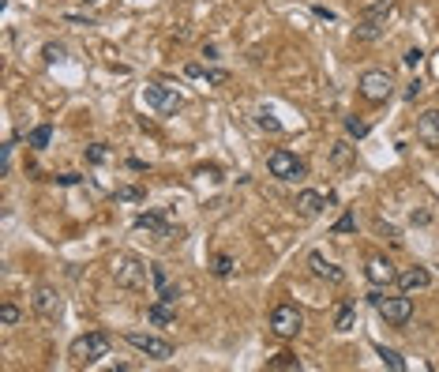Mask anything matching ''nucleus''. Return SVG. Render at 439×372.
<instances>
[{
    "mask_svg": "<svg viewBox=\"0 0 439 372\" xmlns=\"http://www.w3.org/2000/svg\"><path fill=\"white\" fill-rule=\"evenodd\" d=\"M395 12H398V0H376L372 8H364V15H361V23H357V31H353V38H357V42H376V38H383L387 23L395 19Z\"/></svg>",
    "mask_w": 439,
    "mask_h": 372,
    "instance_id": "1",
    "label": "nucleus"
},
{
    "mask_svg": "<svg viewBox=\"0 0 439 372\" xmlns=\"http://www.w3.org/2000/svg\"><path fill=\"white\" fill-rule=\"evenodd\" d=\"M109 275H113V282L124 286V290H147L151 267H147L139 256H132V252H117L113 259H109Z\"/></svg>",
    "mask_w": 439,
    "mask_h": 372,
    "instance_id": "2",
    "label": "nucleus"
},
{
    "mask_svg": "<svg viewBox=\"0 0 439 372\" xmlns=\"http://www.w3.org/2000/svg\"><path fill=\"white\" fill-rule=\"evenodd\" d=\"M68 353H72V361H76V365H94V361L109 357V334L106 331L79 334V339L68 346Z\"/></svg>",
    "mask_w": 439,
    "mask_h": 372,
    "instance_id": "3",
    "label": "nucleus"
},
{
    "mask_svg": "<svg viewBox=\"0 0 439 372\" xmlns=\"http://www.w3.org/2000/svg\"><path fill=\"white\" fill-rule=\"evenodd\" d=\"M143 102L154 109L158 117H169V113H176V109L184 106V95L176 87H162V83H147L143 87Z\"/></svg>",
    "mask_w": 439,
    "mask_h": 372,
    "instance_id": "4",
    "label": "nucleus"
},
{
    "mask_svg": "<svg viewBox=\"0 0 439 372\" xmlns=\"http://www.w3.org/2000/svg\"><path fill=\"white\" fill-rule=\"evenodd\" d=\"M301 327H304V316H301L297 305L282 301V305H274V309H270V331H274L278 339H297Z\"/></svg>",
    "mask_w": 439,
    "mask_h": 372,
    "instance_id": "5",
    "label": "nucleus"
},
{
    "mask_svg": "<svg viewBox=\"0 0 439 372\" xmlns=\"http://www.w3.org/2000/svg\"><path fill=\"white\" fill-rule=\"evenodd\" d=\"M357 90H361V98H368V102H387L390 95H395V76L383 72V68H368L361 76Z\"/></svg>",
    "mask_w": 439,
    "mask_h": 372,
    "instance_id": "6",
    "label": "nucleus"
},
{
    "mask_svg": "<svg viewBox=\"0 0 439 372\" xmlns=\"http://www.w3.org/2000/svg\"><path fill=\"white\" fill-rule=\"evenodd\" d=\"M124 339H128V346H135L143 357H151V361H169L173 357V342L158 339V334H139V331H132V334H124Z\"/></svg>",
    "mask_w": 439,
    "mask_h": 372,
    "instance_id": "7",
    "label": "nucleus"
},
{
    "mask_svg": "<svg viewBox=\"0 0 439 372\" xmlns=\"http://www.w3.org/2000/svg\"><path fill=\"white\" fill-rule=\"evenodd\" d=\"M267 170H270V177H278V181H301L304 162L297 154H289V151H274L267 158Z\"/></svg>",
    "mask_w": 439,
    "mask_h": 372,
    "instance_id": "8",
    "label": "nucleus"
},
{
    "mask_svg": "<svg viewBox=\"0 0 439 372\" xmlns=\"http://www.w3.org/2000/svg\"><path fill=\"white\" fill-rule=\"evenodd\" d=\"M379 316L390 323V327H406V323L413 320V301H409V293L383 297V301H379Z\"/></svg>",
    "mask_w": 439,
    "mask_h": 372,
    "instance_id": "9",
    "label": "nucleus"
},
{
    "mask_svg": "<svg viewBox=\"0 0 439 372\" xmlns=\"http://www.w3.org/2000/svg\"><path fill=\"white\" fill-rule=\"evenodd\" d=\"M417 139L428 151H439V109H424L417 117Z\"/></svg>",
    "mask_w": 439,
    "mask_h": 372,
    "instance_id": "10",
    "label": "nucleus"
},
{
    "mask_svg": "<svg viewBox=\"0 0 439 372\" xmlns=\"http://www.w3.org/2000/svg\"><path fill=\"white\" fill-rule=\"evenodd\" d=\"M395 282H398L401 293H420V290L432 286V271H428V267H406V271H398Z\"/></svg>",
    "mask_w": 439,
    "mask_h": 372,
    "instance_id": "11",
    "label": "nucleus"
},
{
    "mask_svg": "<svg viewBox=\"0 0 439 372\" xmlns=\"http://www.w3.org/2000/svg\"><path fill=\"white\" fill-rule=\"evenodd\" d=\"M398 278V271H395V264H390L387 256H372L368 259V282L372 286H390Z\"/></svg>",
    "mask_w": 439,
    "mask_h": 372,
    "instance_id": "12",
    "label": "nucleus"
},
{
    "mask_svg": "<svg viewBox=\"0 0 439 372\" xmlns=\"http://www.w3.org/2000/svg\"><path fill=\"white\" fill-rule=\"evenodd\" d=\"M34 309L42 316H49V320H57L60 316V293L53 290V286H38V290H34Z\"/></svg>",
    "mask_w": 439,
    "mask_h": 372,
    "instance_id": "13",
    "label": "nucleus"
},
{
    "mask_svg": "<svg viewBox=\"0 0 439 372\" xmlns=\"http://www.w3.org/2000/svg\"><path fill=\"white\" fill-rule=\"evenodd\" d=\"M308 267H312L315 278H326V282H342V278H345L338 267L331 264V259H323V252H312V256H308Z\"/></svg>",
    "mask_w": 439,
    "mask_h": 372,
    "instance_id": "14",
    "label": "nucleus"
},
{
    "mask_svg": "<svg viewBox=\"0 0 439 372\" xmlns=\"http://www.w3.org/2000/svg\"><path fill=\"white\" fill-rule=\"evenodd\" d=\"M323 207H326V200L320 196V192H312V188H304L301 196H297V211H301L304 218H315Z\"/></svg>",
    "mask_w": 439,
    "mask_h": 372,
    "instance_id": "15",
    "label": "nucleus"
},
{
    "mask_svg": "<svg viewBox=\"0 0 439 372\" xmlns=\"http://www.w3.org/2000/svg\"><path fill=\"white\" fill-rule=\"evenodd\" d=\"M135 229H147V234H154V237H169V226H165V218L154 215V211H143V215H135Z\"/></svg>",
    "mask_w": 439,
    "mask_h": 372,
    "instance_id": "16",
    "label": "nucleus"
},
{
    "mask_svg": "<svg viewBox=\"0 0 439 372\" xmlns=\"http://www.w3.org/2000/svg\"><path fill=\"white\" fill-rule=\"evenodd\" d=\"M353 323H357V305L353 301H342L338 309H334V331H353Z\"/></svg>",
    "mask_w": 439,
    "mask_h": 372,
    "instance_id": "17",
    "label": "nucleus"
},
{
    "mask_svg": "<svg viewBox=\"0 0 439 372\" xmlns=\"http://www.w3.org/2000/svg\"><path fill=\"white\" fill-rule=\"evenodd\" d=\"M147 320H151V323H158V327H169V323L176 320V312H173V305L154 301L151 309H147Z\"/></svg>",
    "mask_w": 439,
    "mask_h": 372,
    "instance_id": "18",
    "label": "nucleus"
},
{
    "mask_svg": "<svg viewBox=\"0 0 439 372\" xmlns=\"http://www.w3.org/2000/svg\"><path fill=\"white\" fill-rule=\"evenodd\" d=\"M267 369L270 372H293V369H301V357H293V353H278V357L267 361Z\"/></svg>",
    "mask_w": 439,
    "mask_h": 372,
    "instance_id": "19",
    "label": "nucleus"
},
{
    "mask_svg": "<svg viewBox=\"0 0 439 372\" xmlns=\"http://www.w3.org/2000/svg\"><path fill=\"white\" fill-rule=\"evenodd\" d=\"M376 353H379V361H383V365H387L390 372H406V361H401V353H398V350L376 346Z\"/></svg>",
    "mask_w": 439,
    "mask_h": 372,
    "instance_id": "20",
    "label": "nucleus"
},
{
    "mask_svg": "<svg viewBox=\"0 0 439 372\" xmlns=\"http://www.w3.org/2000/svg\"><path fill=\"white\" fill-rule=\"evenodd\" d=\"M49 139H53V128L49 124H38L31 136H26V143H31V147H49Z\"/></svg>",
    "mask_w": 439,
    "mask_h": 372,
    "instance_id": "21",
    "label": "nucleus"
},
{
    "mask_svg": "<svg viewBox=\"0 0 439 372\" xmlns=\"http://www.w3.org/2000/svg\"><path fill=\"white\" fill-rule=\"evenodd\" d=\"M117 200H124V203H143L147 192L135 188V184H124V188H117Z\"/></svg>",
    "mask_w": 439,
    "mask_h": 372,
    "instance_id": "22",
    "label": "nucleus"
},
{
    "mask_svg": "<svg viewBox=\"0 0 439 372\" xmlns=\"http://www.w3.org/2000/svg\"><path fill=\"white\" fill-rule=\"evenodd\" d=\"M0 323H4V327H15V323H19V309H15L12 301L0 305Z\"/></svg>",
    "mask_w": 439,
    "mask_h": 372,
    "instance_id": "23",
    "label": "nucleus"
},
{
    "mask_svg": "<svg viewBox=\"0 0 439 372\" xmlns=\"http://www.w3.org/2000/svg\"><path fill=\"white\" fill-rule=\"evenodd\" d=\"M106 158H109V147H106V143H90V147H87V162H90V165H101Z\"/></svg>",
    "mask_w": 439,
    "mask_h": 372,
    "instance_id": "24",
    "label": "nucleus"
},
{
    "mask_svg": "<svg viewBox=\"0 0 439 372\" xmlns=\"http://www.w3.org/2000/svg\"><path fill=\"white\" fill-rule=\"evenodd\" d=\"M203 79H207L210 87H226V83H229V72H226V68H207V72H203Z\"/></svg>",
    "mask_w": 439,
    "mask_h": 372,
    "instance_id": "25",
    "label": "nucleus"
},
{
    "mask_svg": "<svg viewBox=\"0 0 439 372\" xmlns=\"http://www.w3.org/2000/svg\"><path fill=\"white\" fill-rule=\"evenodd\" d=\"M353 229H357V215H353V211H345V215L334 222V234H353Z\"/></svg>",
    "mask_w": 439,
    "mask_h": 372,
    "instance_id": "26",
    "label": "nucleus"
},
{
    "mask_svg": "<svg viewBox=\"0 0 439 372\" xmlns=\"http://www.w3.org/2000/svg\"><path fill=\"white\" fill-rule=\"evenodd\" d=\"M151 282H154V290H165V286H169V275H165L162 264H151Z\"/></svg>",
    "mask_w": 439,
    "mask_h": 372,
    "instance_id": "27",
    "label": "nucleus"
},
{
    "mask_svg": "<svg viewBox=\"0 0 439 372\" xmlns=\"http://www.w3.org/2000/svg\"><path fill=\"white\" fill-rule=\"evenodd\" d=\"M345 132H349L353 139L368 136V120H357V117H349V120H345Z\"/></svg>",
    "mask_w": 439,
    "mask_h": 372,
    "instance_id": "28",
    "label": "nucleus"
},
{
    "mask_svg": "<svg viewBox=\"0 0 439 372\" xmlns=\"http://www.w3.org/2000/svg\"><path fill=\"white\" fill-rule=\"evenodd\" d=\"M214 275H218V278H229V275H233V256H218V259H214Z\"/></svg>",
    "mask_w": 439,
    "mask_h": 372,
    "instance_id": "29",
    "label": "nucleus"
},
{
    "mask_svg": "<svg viewBox=\"0 0 439 372\" xmlns=\"http://www.w3.org/2000/svg\"><path fill=\"white\" fill-rule=\"evenodd\" d=\"M176 297H181V286H165V290H158V301H165V305H176Z\"/></svg>",
    "mask_w": 439,
    "mask_h": 372,
    "instance_id": "30",
    "label": "nucleus"
},
{
    "mask_svg": "<svg viewBox=\"0 0 439 372\" xmlns=\"http://www.w3.org/2000/svg\"><path fill=\"white\" fill-rule=\"evenodd\" d=\"M42 53H45V60H49V64H57V60H64V45H53V42H49V45H45V49H42Z\"/></svg>",
    "mask_w": 439,
    "mask_h": 372,
    "instance_id": "31",
    "label": "nucleus"
},
{
    "mask_svg": "<svg viewBox=\"0 0 439 372\" xmlns=\"http://www.w3.org/2000/svg\"><path fill=\"white\" fill-rule=\"evenodd\" d=\"M256 120H259V128H267V132H278V128H282V124H278V120H274V117H270V113H267V109H263V113H259Z\"/></svg>",
    "mask_w": 439,
    "mask_h": 372,
    "instance_id": "32",
    "label": "nucleus"
},
{
    "mask_svg": "<svg viewBox=\"0 0 439 372\" xmlns=\"http://www.w3.org/2000/svg\"><path fill=\"white\" fill-rule=\"evenodd\" d=\"M379 234L387 237L390 245H398V241H401V237H398V229H395V226H387V222H379Z\"/></svg>",
    "mask_w": 439,
    "mask_h": 372,
    "instance_id": "33",
    "label": "nucleus"
},
{
    "mask_svg": "<svg viewBox=\"0 0 439 372\" xmlns=\"http://www.w3.org/2000/svg\"><path fill=\"white\" fill-rule=\"evenodd\" d=\"M401 60H406L409 68H417V64L424 60V53H420V49H406V57H401Z\"/></svg>",
    "mask_w": 439,
    "mask_h": 372,
    "instance_id": "34",
    "label": "nucleus"
},
{
    "mask_svg": "<svg viewBox=\"0 0 439 372\" xmlns=\"http://www.w3.org/2000/svg\"><path fill=\"white\" fill-rule=\"evenodd\" d=\"M349 147H345V143H338V151H334V165H345V162H349Z\"/></svg>",
    "mask_w": 439,
    "mask_h": 372,
    "instance_id": "35",
    "label": "nucleus"
},
{
    "mask_svg": "<svg viewBox=\"0 0 439 372\" xmlns=\"http://www.w3.org/2000/svg\"><path fill=\"white\" fill-rule=\"evenodd\" d=\"M312 15H315V19H326V23L334 19V12H331V8H323V4H315V8H312Z\"/></svg>",
    "mask_w": 439,
    "mask_h": 372,
    "instance_id": "36",
    "label": "nucleus"
},
{
    "mask_svg": "<svg viewBox=\"0 0 439 372\" xmlns=\"http://www.w3.org/2000/svg\"><path fill=\"white\" fill-rule=\"evenodd\" d=\"M420 90H424V83H420V79H413V83H409V87H406V98L413 102V98L420 95Z\"/></svg>",
    "mask_w": 439,
    "mask_h": 372,
    "instance_id": "37",
    "label": "nucleus"
},
{
    "mask_svg": "<svg viewBox=\"0 0 439 372\" xmlns=\"http://www.w3.org/2000/svg\"><path fill=\"white\" fill-rule=\"evenodd\" d=\"M184 76H192V79H199V76H203V68H199V64H188V68H184Z\"/></svg>",
    "mask_w": 439,
    "mask_h": 372,
    "instance_id": "38",
    "label": "nucleus"
},
{
    "mask_svg": "<svg viewBox=\"0 0 439 372\" xmlns=\"http://www.w3.org/2000/svg\"><path fill=\"white\" fill-rule=\"evenodd\" d=\"M83 4H101V0H83Z\"/></svg>",
    "mask_w": 439,
    "mask_h": 372,
    "instance_id": "39",
    "label": "nucleus"
}]
</instances>
